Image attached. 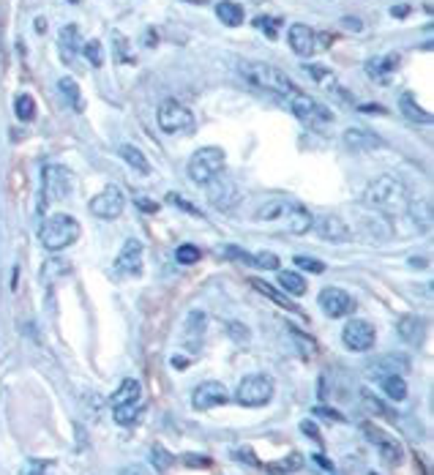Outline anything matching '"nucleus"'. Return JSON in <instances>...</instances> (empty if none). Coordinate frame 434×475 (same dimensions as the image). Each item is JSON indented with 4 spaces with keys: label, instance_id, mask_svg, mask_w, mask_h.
Returning <instances> with one entry per match:
<instances>
[{
    "label": "nucleus",
    "instance_id": "nucleus-32",
    "mask_svg": "<svg viewBox=\"0 0 434 475\" xmlns=\"http://www.w3.org/2000/svg\"><path fill=\"white\" fill-rule=\"evenodd\" d=\"M58 91H60V96L69 101L71 107L77 110V113H82V93H79V85H77V80H71V77H63L60 82H58Z\"/></svg>",
    "mask_w": 434,
    "mask_h": 475
},
{
    "label": "nucleus",
    "instance_id": "nucleus-27",
    "mask_svg": "<svg viewBox=\"0 0 434 475\" xmlns=\"http://www.w3.org/2000/svg\"><path fill=\"white\" fill-rule=\"evenodd\" d=\"M399 63V55L396 52H390V55H383V58H371L369 63H366V74L369 77H374V80H383L388 71H393Z\"/></svg>",
    "mask_w": 434,
    "mask_h": 475
},
{
    "label": "nucleus",
    "instance_id": "nucleus-38",
    "mask_svg": "<svg viewBox=\"0 0 434 475\" xmlns=\"http://www.w3.org/2000/svg\"><path fill=\"white\" fill-rule=\"evenodd\" d=\"M82 55L88 58V63H93V68L104 66V46L98 39H91V42H85L82 44Z\"/></svg>",
    "mask_w": 434,
    "mask_h": 475
},
{
    "label": "nucleus",
    "instance_id": "nucleus-45",
    "mask_svg": "<svg viewBox=\"0 0 434 475\" xmlns=\"http://www.w3.org/2000/svg\"><path fill=\"white\" fill-rule=\"evenodd\" d=\"M227 331H229V336H235L238 341H246V339H249V328H243L241 322H229Z\"/></svg>",
    "mask_w": 434,
    "mask_h": 475
},
{
    "label": "nucleus",
    "instance_id": "nucleus-1",
    "mask_svg": "<svg viewBox=\"0 0 434 475\" xmlns=\"http://www.w3.org/2000/svg\"><path fill=\"white\" fill-rule=\"evenodd\" d=\"M241 74L252 82L254 88H260V91H271L276 96H293L298 91L295 82L281 71V68L271 66V63H262V61H246V63H241Z\"/></svg>",
    "mask_w": 434,
    "mask_h": 475
},
{
    "label": "nucleus",
    "instance_id": "nucleus-12",
    "mask_svg": "<svg viewBox=\"0 0 434 475\" xmlns=\"http://www.w3.org/2000/svg\"><path fill=\"white\" fill-rule=\"evenodd\" d=\"M123 208H126V197H123V191L117 186H107L101 194H96L91 200V213L104 219V222L117 219L123 213Z\"/></svg>",
    "mask_w": 434,
    "mask_h": 475
},
{
    "label": "nucleus",
    "instance_id": "nucleus-26",
    "mask_svg": "<svg viewBox=\"0 0 434 475\" xmlns=\"http://www.w3.org/2000/svg\"><path fill=\"white\" fill-rule=\"evenodd\" d=\"M410 216L415 227H421L423 232L432 229V203L423 197V200H412L410 203Z\"/></svg>",
    "mask_w": 434,
    "mask_h": 475
},
{
    "label": "nucleus",
    "instance_id": "nucleus-16",
    "mask_svg": "<svg viewBox=\"0 0 434 475\" xmlns=\"http://www.w3.org/2000/svg\"><path fill=\"white\" fill-rule=\"evenodd\" d=\"M142 251H145L142 241L129 238L117 254V260H115V273L117 276H137L142 271Z\"/></svg>",
    "mask_w": 434,
    "mask_h": 475
},
{
    "label": "nucleus",
    "instance_id": "nucleus-53",
    "mask_svg": "<svg viewBox=\"0 0 434 475\" xmlns=\"http://www.w3.org/2000/svg\"><path fill=\"white\" fill-rule=\"evenodd\" d=\"M390 14H393V17H407V14H410V6H393Z\"/></svg>",
    "mask_w": 434,
    "mask_h": 475
},
{
    "label": "nucleus",
    "instance_id": "nucleus-46",
    "mask_svg": "<svg viewBox=\"0 0 434 475\" xmlns=\"http://www.w3.org/2000/svg\"><path fill=\"white\" fill-rule=\"evenodd\" d=\"M170 203H172V205H178V208H183V210H186V213H191V216H197V219H200V216H203V213H200V210H197V208H194V205H191V203H186V200H181V197H178V194H170Z\"/></svg>",
    "mask_w": 434,
    "mask_h": 475
},
{
    "label": "nucleus",
    "instance_id": "nucleus-11",
    "mask_svg": "<svg viewBox=\"0 0 434 475\" xmlns=\"http://www.w3.org/2000/svg\"><path fill=\"white\" fill-rule=\"evenodd\" d=\"M342 341L347 350L352 353H369L377 341V334H374V325L369 319H350L342 331Z\"/></svg>",
    "mask_w": 434,
    "mask_h": 475
},
{
    "label": "nucleus",
    "instance_id": "nucleus-30",
    "mask_svg": "<svg viewBox=\"0 0 434 475\" xmlns=\"http://www.w3.org/2000/svg\"><path fill=\"white\" fill-rule=\"evenodd\" d=\"M399 110L407 115L410 120H415V123H429V120H432V115L418 107V101H415V96H412V93H402V99H399Z\"/></svg>",
    "mask_w": 434,
    "mask_h": 475
},
{
    "label": "nucleus",
    "instance_id": "nucleus-15",
    "mask_svg": "<svg viewBox=\"0 0 434 475\" xmlns=\"http://www.w3.org/2000/svg\"><path fill=\"white\" fill-rule=\"evenodd\" d=\"M229 396H227V388L222 383H216V380H208V383H200L194 388V393H191V407L194 410H213L219 407V405H224Z\"/></svg>",
    "mask_w": 434,
    "mask_h": 475
},
{
    "label": "nucleus",
    "instance_id": "nucleus-6",
    "mask_svg": "<svg viewBox=\"0 0 434 475\" xmlns=\"http://www.w3.org/2000/svg\"><path fill=\"white\" fill-rule=\"evenodd\" d=\"M274 377L268 374H249L243 377L238 391H235V402L241 407H265L274 399Z\"/></svg>",
    "mask_w": 434,
    "mask_h": 475
},
{
    "label": "nucleus",
    "instance_id": "nucleus-31",
    "mask_svg": "<svg viewBox=\"0 0 434 475\" xmlns=\"http://www.w3.org/2000/svg\"><path fill=\"white\" fill-rule=\"evenodd\" d=\"M380 385H383L385 396L393 399V402H404V399H407V383H404L402 374H388V377L380 380Z\"/></svg>",
    "mask_w": 434,
    "mask_h": 475
},
{
    "label": "nucleus",
    "instance_id": "nucleus-54",
    "mask_svg": "<svg viewBox=\"0 0 434 475\" xmlns=\"http://www.w3.org/2000/svg\"><path fill=\"white\" fill-rule=\"evenodd\" d=\"M186 462H189V464H203V467H205V464H210L208 459H194V453H189V456H186Z\"/></svg>",
    "mask_w": 434,
    "mask_h": 475
},
{
    "label": "nucleus",
    "instance_id": "nucleus-36",
    "mask_svg": "<svg viewBox=\"0 0 434 475\" xmlns=\"http://www.w3.org/2000/svg\"><path fill=\"white\" fill-rule=\"evenodd\" d=\"M303 467V459H300V453H290L287 459H281V462H271L268 464V473L274 475H287V473H295Z\"/></svg>",
    "mask_w": 434,
    "mask_h": 475
},
{
    "label": "nucleus",
    "instance_id": "nucleus-41",
    "mask_svg": "<svg viewBox=\"0 0 434 475\" xmlns=\"http://www.w3.org/2000/svg\"><path fill=\"white\" fill-rule=\"evenodd\" d=\"M295 265H298V268H303V271H309V273H322V271H325V265H322L320 260H314V257H306V254H298Z\"/></svg>",
    "mask_w": 434,
    "mask_h": 475
},
{
    "label": "nucleus",
    "instance_id": "nucleus-2",
    "mask_svg": "<svg viewBox=\"0 0 434 475\" xmlns=\"http://www.w3.org/2000/svg\"><path fill=\"white\" fill-rule=\"evenodd\" d=\"M364 203L374 210H399L410 203L407 197V186L393 178V175H380L374 183H369L364 191Z\"/></svg>",
    "mask_w": 434,
    "mask_h": 475
},
{
    "label": "nucleus",
    "instance_id": "nucleus-9",
    "mask_svg": "<svg viewBox=\"0 0 434 475\" xmlns=\"http://www.w3.org/2000/svg\"><path fill=\"white\" fill-rule=\"evenodd\" d=\"M287 101H290V110L295 113V118H300L303 123L317 126V123H331V120H333V110L325 107L317 99L306 96V93L295 91L293 96H287Z\"/></svg>",
    "mask_w": 434,
    "mask_h": 475
},
{
    "label": "nucleus",
    "instance_id": "nucleus-56",
    "mask_svg": "<svg viewBox=\"0 0 434 475\" xmlns=\"http://www.w3.org/2000/svg\"><path fill=\"white\" fill-rule=\"evenodd\" d=\"M123 475H148V473H145L142 467H126V470H123Z\"/></svg>",
    "mask_w": 434,
    "mask_h": 475
},
{
    "label": "nucleus",
    "instance_id": "nucleus-33",
    "mask_svg": "<svg viewBox=\"0 0 434 475\" xmlns=\"http://www.w3.org/2000/svg\"><path fill=\"white\" fill-rule=\"evenodd\" d=\"M14 115H17L23 123H30V120L36 118V101H33L30 93H20V96L14 99Z\"/></svg>",
    "mask_w": 434,
    "mask_h": 475
},
{
    "label": "nucleus",
    "instance_id": "nucleus-43",
    "mask_svg": "<svg viewBox=\"0 0 434 475\" xmlns=\"http://www.w3.org/2000/svg\"><path fill=\"white\" fill-rule=\"evenodd\" d=\"M254 25H257L262 33H268L271 39H274L276 30H279V20H276V17H257V20H254Z\"/></svg>",
    "mask_w": 434,
    "mask_h": 475
},
{
    "label": "nucleus",
    "instance_id": "nucleus-35",
    "mask_svg": "<svg viewBox=\"0 0 434 475\" xmlns=\"http://www.w3.org/2000/svg\"><path fill=\"white\" fill-rule=\"evenodd\" d=\"M139 410H142V402L137 405H120V407H113V418L117 426H132L139 418Z\"/></svg>",
    "mask_w": 434,
    "mask_h": 475
},
{
    "label": "nucleus",
    "instance_id": "nucleus-50",
    "mask_svg": "<svg viewBox=\"0 0 434 475\" xmlns=\"http://www.w3.org/2000/svg\"><path fill=\"white\" fill-rule=\"evenodd\" d=\"M300 431H303L306 437H314V440H320V429H317L312 421H300Z\"/></svg>",
    "mask_w": 434,
    "mask_h": 475
},
{
    "label": "nucleus",
    "instance_id": "nucleus-59",
    "mask_svg": "<svg viewBox=\"0 0 434 475\" xmlns=\"http://www.w3.org/2000/svg\"><path fill=\"white\" fill-rule=\"evenodd\" d=\"M183 3H194V6H205L208 0H183Z\"/></svg>",
    "mask_w": 434,
    "mask_h": 475
},
{
    "label": "nucleus",
    "instance_id": "nucleus-42",
    "mask_svg": "<svg viewBox=\"0 0 434 475\" xmlns=\"http://www.w3.org/2000/svg\"><path fill=\"white\" fill-rule=\"evenodd\" d=\"M151 462H153V464L159 467L161 473H164V470H167V467L172 464V456H170V453L164 451L161 445H153V451H151Z\"/></svg>",
    "mask_w": 434,
    "mask_h": 475
},
{
    "label": "nucleus",
    "instance_id": "nucleus-44",
    "mask_svg": "<svg viewBox=\"0 0 434 475\" xmlns=\"http://www.w3.org/2000/svg\"><path fill=\"white\" fill-rule=\"evenodd\" d=\"M364 402H366V407L369 410H374V415H388V407H385L380 399H374L369 391H364Z\"/></svg>",
    "mask_w": 434,
    "mask_h": 475
},
{
    "label": "nucleus",
    "instance_id": "nucleus-8",
    "mask_svg": "<svg viewBox=\"0 0 434 475\" xmlns=\"http://www.w3.org/2000/svg\"><path fill=\"white\" fill-rule=\"evenodd\" d=\"M361 431L366 434V440L380 451L383 462H388V464H402V462H404V445H402L393 434L380 429L377 424H369V421L361 424Z\"/></svg>",
    "mask_w": 434,
    "mask_h": 475
},
{
    "label": "nucleus",
    "instance_id": "nucleus-14",
    "mask_svg": "<svg viewBox=\"0 0 434 475\" xmlns=\"http://www.w3.org/2000/svg\"><path fill=\"white\" fill-rule=\"evenodd\" d=\"M208 200H210V205L216 210H232L238 205V200H241V194H238V186L229 178L219 175V178H213V181L208 183Z\"/></svg>",
    "mask_w": 434,
    "mask_h": 475
},
{
    "label": "nucleus",
    "instance_id": "nucleus-10",
    "mask_svg": "<svg viewBox=\"0 0 434 475\" xmlns=\"http://www.w3.org/2000/svg\"><path fill=\"white\" fill-rule=\"evenodd\" d=\"M44 183V197L49 203H63L71 191V172L63 164H46L42 172Z\"/></svg>",
    "mask_w": 434,
    "mask_h": 475
},
{
    "label": "nucleus",
    "instance_id": "nucleus-25",
    "mask_svg": "<svg viewBox=\"0 0 434 475\" xmlns=\"http://www.w3.org/2000/svg\"><path fill=\"white\" fill-rule=\"evenodd\" d=\"M117 156L123 158L132 170H137L139 175H151V161L145 158V153H142L139 148H134V145H129V142H126V145H120V148H117Z\"/></svg>",
    "mask_w": 434,
    "mask_h": 475
},
{
    "label": "nucleus",
    "instance_id": "nucleus-24",
    "mask_svg": "<svg viewBox=\"0 0 434 475\" xmlns=\"http://www.w3.org/2000/svg\"><path fill=\"white\" fill-rule=\"evenodd\" d=\"M142 402V385L137 380H132V377H126L120 388L115 391L113 396V407H120V405H137Z\"/></svg>",
    "mask_w": 434,
    "mask_h": 475
},
{
    "label": "nucleus",
    "instance_id": "nucleus-60",
    "mask_svg": "<svg viewBox=\"0 0 434 475\" xmlns=\"http://www.w3.org/2000/svg\"><path fill=\"white\" fill-rule=\"evenodd\" d=\"M69 3H79V0H69Z\"/></svg>",
    "mask_w": 434,
    "mask_h": 475
},
{
    "label": "nucleus",
    "instance_id": "nucleus-23",
    "mask_svg": "<svg viewBox=\"0 0 434 475\" xmlns=\"http://www.w3.org/2000/svg\"><path fill=\"white\" fill-rule=\"evenodd\" d=\"M252 287L260 295L271 298L276 306H281V309H290V312H300V309H298V303H293V298H290V295H284L281 290H276L274 284H268V281H262V279H252Z\"/></svg>",
    "mask_w": 434,
    "mask_h": 475
},
{
    "label": "nucleus",
    "instance_id": "nucleus-51",
    "mask_svg": "<svg viewBox=\"0 0 434 475\" xmlns=\"http://www.w3.org/2000/svg\"><path fill=\"white\" fill-rule=\"evenodd\" d=\"M342 25L347 27V30H355V33H358V30H364V23H361L358 17H344Z\"/></svg>",
    "mask_w": 434,
    "mask_h": 475
},
{
    "label": "nucleus",
    "instance_id": "nucleus-57",
    "mask_svg": "<svg viewBox=\"0 0 434 475\" xmlns=\"http://www.w3.org/2000/svg\"><path fill=\"white\" fill-rule=\"evenodd\" d=\"M139 203V208H145V210H156L159 205H153V203H148V200H137Z\"/></svg>",
    "mask_w": 434,
    "mask_h": 475
},
{
    "label": "nucleus",
    "instance_id": "nucleus-22",
    "mask_svg": "<svg viewBox=\"0 0 434 475\" xmlns=\"http://www.w3.org/2000/svg\"><path fill=\"white\" fill-rule=\"evenodd\" d=\"M396 334L407 341V344L421 341V336H423V319H421V317H415V315L399 317V319H396Z\"/></svg>",
    "mask_w": 434,
    "mask_h": 475
},
{
    "label": "nucleus",
    "instance_id": "nucleus-52",
    "mask_svg": "<svg viewBox=\"0 0 434 475\" xmlns=\"http://www.w3.org/2000/svg\"><path fill=\"white\" fill-rule=\"evenodd\" d=\"M361 113H380L385 115V107H380V104H364V107H358Z\"/></svg>",
    "mask_w": 434,
    "mask_h": 475
},
{
    "label": "nucleus",
    "instance_id": "nucleus-29",
    "mask_svg": "<svg viewBox=\"0 0 434 475\" xmlns=\"http://www.w3.org/2000/svg\"><path fill=\"white\" fill-rule=\"evenodd\" d=\"M216 17L227 25V27H238V25L243 23V8H241L238 3H232V0H222V3L216 6Z\"/></svg>",
    "mask_w": 434,
    "mask_h": 475
},
{
    "label": "nucleus",
    "instance_id": "nucleus-4",
    "mask_svg": "<svg viewBox=\"0 0 434 475\" xmlns=\"http://www.w3.org/2000/svg\"><path fill=\"white\" fill-rule=\"evenodd\" d=\"M227 167V153L222 148H200L189 158V178L197 186H208L213 178H219Z\"/></svg>",
    "mask_w": 434,
    "mask_h": 475
},
{
    "label": "nucleus",
    "instance_id": "nucleus-21",
    "mask_svg": "<svg viewBox=\"0 0 434 475\" xmlns=\"http://www.w3.org/2000/svg\"><path fill=\"white\" fill-rule=\"evenodd\" d=\"M284 216H287V222H290V232H295V235H303V232H309V229L314 227V216L300 203H290Z\"/></svg>",
    "mask_w": 434,
    "mask_h": 475
},
{
    "label": "nucleus",
    "instance_id": "nucleus-3",
    "mask_svg": "<svg viewBox=\"0 0 434 475\" xmlns=\"http://www.w3.org/2000/svg\"><path fill=\"white\" fill-rule=\"evenodd\" d=\"M79 232H82V227H79V222H77L74 216H69V213H55V216H49L44 224H42L39 238H42V246H44L46 251H63L79 238Z\"/></svg>",
    "mask_w": 434,
    "mask_h": 475
},
{
    "label": "nucleus",
    "instance_id": "nucleus-19",
    "mask_svg": "<svg viewBox=\"0 0 434 475\" xmlns=\"http://www.w3.org/2000/svg\"><path fill=\"white\" fill-rule=\"evenodd\" d=\"M344 145H347L350 151L366 153V151H377V148H383L385 142H383V137L374 134V132H369V129L352 126V129H347V132H344Z\"/></svg>",
    "mask_w": 434,
    "mask_h": 475
},
{
    "label": "nucleus",
    "instance_id": "nucleus-7",
    "mask_svg": "<svg viewBox=\"0 0 434 475\" xmlns=\"http://www.w3.org/2000/svg\"><path fill=\"white\" fill-rule=\"evenodd\" d=\"M159 129L161 132H167V134H191L194 132V115L189 113V107H183L181 101H175V99H164L159 104Z\"/></svg>",
    "mask_w": 434,
    "mask_h": 475
},
{
    "label": "nucleus",
    "instance_id": "nucleus-20",
    "mask_svg": "<svg viewBox=\"0 0 434 475\" xmlns=\"http://www.w3.org/2000/svg\"><path fill=\"white\" fill-rule=\"evenodd\" d=\"M58 49H60V58L71 63L79 49H82V42H79V27L77 25H63L60 33H58Z\"/></svg>",
    "mask_w": 434,
    "mask_h": 475
},
{
    "label": "nucleus",
    "instance_id": "nucleus-48",
    "mask_svg": "<svg viewBox=\"0 0 434 475\" xmlns=\"http://www.w3.org/2000/svg\"><path fill=\"white\" fill-rule=\"evenodd\" d=\"M46 462H27L23 467V475H44Z\"/></svg>",
    "mask_w": 434,
    "mask_h": 475
},
{
    "label": "nucleus",
    "instance_id": "nucleus-49",
    "mask_svg": "<svg viewBox=\"0 0 434 475\" xmlns=\"http://www.w3.org/2000/svg\"><path fill=\"white\" fill-rule=\"evenodd\" d=\"M312 412H314V415H322V418H331V421H339V424H342V421H344V415H339L336 410H328V407H314V410H312Z\"/></svg>",
    "mask_w": 434,
    "mask_h": 475
},
{
    "label": "nucleus",
    "instance_id": "nucleus-58",
    "mask_svg": "<svg viewBox=\"0 0 434 475\" xmlns=\"http://www.w3.org/2000/svg\"><path fill=\"white\" fill-rule=\"evenodd\" d=\"M412 265H415V268H418V265L423 268V265H426V257H412Z\"/></svg>",
    "mask_w": 434,
    "mask_h": 475
},
{
    "label": "nucleus",
    "instance_id": "nucleus-39",
    "mask_svg": "<svg viewBox=\"0 0 434 475\" xmlns=\"http://www.w3.org/2000/svg\"><path fill=\"white\" fill-rule=\"evenodd\" d=\"M252 265L260 268V271H279L281 260L276 257L274 251H260V254H252Z\"/></svg>",
    "mask_w": 434,
    "mask_h": 475
},
{
    "label": "nucleus",
    "instance_id": "nucleus-13",
    "mask_svg": "<svg viewBox=\"0 0 434 475\" xmlns=\"http://www.w3.org/2000/svg\"><path fill=\"white\" fill-rule=\"evenodd\" d=\"M317 303H320L322 312L328 317H333V319L352 315V309H355V298L347 290H342V287H325L320 298H317Z\"/></svg>",
    "mask_w": 434,
    "mask_h": 475
},
{
    "label": "nucleus",
    "instance_id": "nucleus-5",
    "mask_svg": "<svg viewBox=\"0 0 434 475\" xmlns=\"http://www.w3.org/2000/svg\"><path fill=\"white\" fill-rule=\"evenodd\" d=\"M287 42H290L295 55L312 58V55H317V52L331 49L333 36H331V33H320V30H314V27H309V25H303V23H295V25H290V30H287Z\"/></svg>",
    "mask_w": 434,
    "mask_h": 475
},
{
    "label": "nucleus",
    "instance_id": "nucleus-34",
    "mask_svg": "<svg viewBox=\"0 0 434 475\" xmlns=\"http://www.w3.org/2000/svg\"><path fill=\"white\" fill-rule=\"evenodd\" d=\"M287 208L290 203L287 200H281V197H276L271 203H265L260 210H257V219H262V222H274V219H281L284 213H287Z\"/></svg>",
    "mask_w": 434,
    "mask_h": 475
},
{
    "label": "nucleus",
    "instance_id": "nucleus-47",
    "mask_svg": "<svg viewBox=\"0 0 434 475\" xmlns=\"http://www.w3.org/2000/svg\"><path fill=\"white\" fill-rule=\"evenodd\" d=\"M224 254H227V257H235L238 262H246V265H252V254H249V251L235 249V246H227V249H224Z\"/></svg>",
    "mask_w": 434,
    "mask_h": 475
},
{
    "label": "nucleus",
    "instance_id": "nucleus-55",
    "mask_svg": "<svg viewBox=\"0 0 434 475\" xmlns=\"http://www.w3.org/2000/svg\"><path fill=\"white\" fill-rule=\"evenodd\" d=\"M172 366H175V369H183V366H189V358H181V355H175V358H172Z\"/></svg>",
    "mask_w": 434,
    "mask_h": 475
},
{
    "label": "nucleus",
    "instance_id": "nucleus-37",
    "mask_svg": "<svg viewBox=\"0 0 434 475\" xmlns=\"http://www.w3.org/2000/svg\"><path fill=\"white\" fill-rule=\"evenodd\" d=\"M205 322H208V317L203 315V312H191L189 315V319H186V336H191V339H200L203 334H205Z\"/></svg>",
    "mask_w": 434,
    "mask_h": 475
},
{
    "label": "nucleus",
    "instance_id": "nucleus-18",
    "mask_svg": "<svg viewBox=\"0 0 434 475\" xmlns=\"http://www.w3.org/2000/svg\"><path fill=\"white\" fill-rule=\"evenodd\" d=\"M314 229H317V235H320L322 241H328V243H347V241H352L350 227L344 224L342 216H333V213L314 219Z\"/></svg>",
    "mask_w": 434,
    "mask_h": 475
},
{
    "label": "nucleus",
    "instance_id": "nucleus-40",
    "mask_svg": "<svg viewBox=\"0 0 434 475\" xmlns=\"http://www.w3.org/2000/svg\"><path fill=\"white\" fill-rule=\"evenodd\" d=\"M175 260H178L181 265H194L197 260H203V254H200V249H197V246H191V243H183V246H178V249H175Z\"/></svg>",
    "mask_w": 434,
    "mask_h": 475
},
{
    "label": "nucleus",
    "instance_id": "nucleus-28",
    "mask_svg": "<svg viewBox=\"0 0 434 475\" xmlns=\"http://www.w3.org/2000/svg\"><path fill=\"white\" fill-rule=\"evenodd\" d=\"M279 287L284 290V295H290V298H300V295H306V281H303V276H300V273L281 271L279 273Z\"/></svg>",
    "mask_w": 434,
    "mask_h": 475
},
{
    "label": "nucleus",
    "instance_id": "nucleus-17",
    "mask_svg": "<svg viewBox=\"0 0 434 475\" xmlns=\"http://www.w3.org/2000/svg\"><path fill=\"white\" fill-rule=\"evenodd\" d=\"M410 369V358L404 353H388V355H380L377 361H371L366 366V374L371 380H383L388 374H399V372H407Z\"/></svg>",
    "mask_w": 434,
    "mask_h": 475
}]
</instances>
